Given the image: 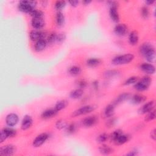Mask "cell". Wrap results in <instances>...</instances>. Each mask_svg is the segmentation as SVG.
<instances>
[{
	"mask_svg": "<svg viewBox=\"0 0 156 156\" xmlns=\"http://www.w3.org/2000/svg\"><path fill=\"white\" fill-rule=\"evenodd\" d=\"M140 53L148 62L152 63L155 61V50L151 43L148 42L143 43L140 47Z\"/></svg>",
	"mask_w": 156,
	"mask_h": 156,
	"instance_id": "obj_1",
	"label": "cell"
},
{
	"mask_svg": "<svg viewBox=\"0 0 156 156\" xmlns=\"http://www.w3.org/2000/svg\"><path fill=\"white\" fill-rule=\"evenodd\" d=\"M37 5V2L36 1H27L23 0L20 2L18 5V9L20 12L30 14V12L36 9Z\"/></svg>",
	"mask_w": 156,
	"mask_h": 156,
	"instance_id": "obj_2",
	"label": "cell"
},
{
	"mask_svg": "<svg viewBox=\"0 0 156 156\" xmlns=\"http://www.w3.org/2000/svg\"><path fill=\"white\" fill-rule=\"evenodd\" d=\"M134 59V56L133 54H126L115 57L112 59V63L115 65H126L131 63Z\"/></svg>",
	"mask_w": 156,
	"mask_h": 156,
	"instance_id": "obj_3",
	"label": "cell"
},
{
	"mask_svg": "<svg viewBox=\"0 0 156 156\" xmlns=\"http://www.w3.org/2000/svg\"><path fill=\"white\" fill-rule=\"evenodd\" d=\"M151 82V77L148 76H145L142 78L140 81H137L135 84L134 89L139 92L145 91L149 87Z\"/></svg>",
	"mask_w": 156,
	"mask_h": 156,
	"instance_id": "obj_4",
	"label": "cell"
},
{
	"mask_svg": "<svg viewBox=\"0 0 156 156\" xmlns=\"http://www.w3.org/2000/svg\"><path fill=\"white\" fill-rule=\"evenodd\" d=\"M109 15L111 20L115 23H118L120 21V15L118 12V3L117 2H109Z\"/></svg>",
	"mask_w": 156,
	"mask_h": 156,
	"instance_id": "obj_5",
	"label": "cell"
},
{
	"mask_svg": "<svg viewBox=\"0 0 156 156\" xmlns=\"http://www.w3.org/2000/svg\"><path fill=\"white\" fill-rule=\"evenodd\" d=\"M95 109V108L93 106H91V105L84 106L83 107L80 108V109L76 110L75 111H74L73 112L72 116L73 117H79L81 115H86V114H90L92 112L94 111Z\"/></svg>",
	"mask_w": 156,
	"mask_h": 156,
	"instance_id": "obj_6",
	"label": "cell"
},
{
	"mask_svg": "<svg viewBox=\"0 0 156 156\" xmlns=\"http://www.w3.org/2000/svg\"><path fill=\"white\" fill-rule=\"evenodd\" d=\"M16 149L15 146L12 145H7L0 148V155L9 156L13 155L15 152Z\"/></svg>",
	"mask_w": 156,
	"mask_h": 156,
	"instance_id": "obj_7",
	"label": "cell"
},
{
	"mask_svg": "<svg viewBox=\"0 0 156 156\" xmlns=\"http://www.w3.org/2000/svg\"><path fill=\"white\" fill-rule=\"evenodd\" d=\"M46 36V33L41 30H34L31 31L30 37L32 41H38L39 40L45 39Z\"/></svg>",
	"mask_w": 156,
	"mask_h": 156,
	"instance_id": "obj_8",
	"label": "cell"
},
{
	"mask_svg": "<svg viewBox=\"0 0 156 156\" xmlns=\"http://www.w3.org/2000/svg\"><path fill=\"white\" fill-rule=\"evenodd\" d=\"M49 136L46 133H42L38 136L36 137V138L34 140L33 145V146L35 148H39L43 145L46 141L48 139Z\"/></svg>",
	"mask_w": 156,
	"mask_h": 156,
	"instance_id": "obj_9",
	"label": "cell"
},
{
	"mask_svg": "<svg viewBox=\"0 0 156 156\" xmlns=\"http://www.w3.org/2000/svg\"><path fill=\"white\" fill-rule=\"evenodd\" d=\"M19 121L18 116L14 113L8 114L6 117V123L9 127H14L16 126Z\"/></svg>",
	"mask_w": 156,
	"mask_h": 156,
	"instance_id": "obj_10",
	"label": "cell"
},
{
	"mask_svg": "<svg viewBox=\"0 0 156 156\" xmlns=\"http://www.w3.org/2000/svg\"><path fill=\"white\" fill-rule=\"evenodd\" d=\"M154 108H155V101H150L147 103L145 104L142 108H140V109L139 110V113L142 115L146 114L148 112L152 111L153 109H154Z\"/></svg>",
	"mask_w": 156,
	"mask_h": 156,
	"instance_id": "obj_11",
	"label": "cell"
},
{
	"mask_svg": "<svg viewBox=\"0 0 156 156\" xmlns=\"http://www.w3.org/2000/svg\"><path fill=\"white\" fill-rule=\"evenodd\" d=\"M45 25V22L43 18H33L31 20V26L34 30H40Z\"/></svg>",
	"mask_w": 156,
	"mask_h": 156,
	"instance_id": "obj_12",
	"label": "cell"
},
{
	"mask_svg": "<svg viewBox=\"0 0 156 156\" xmlns=\"http://www.w3.org/2000/svg\"><path fill=\"white\" fill-rule=\"evenodd\" d=\"M33 120L32 117L30 115H25L21 121V128L23 131L29 129L33 125Z\"/></svg>",
	"mask_w": 156,
	"mask_h": 156,
	"instance_id": "obj_13",
	"label": "cell"
},
{
	"mask_svg": "<svg viewBox=\"0 0 156 156\" xmlns=\"http://www.w3.org/2000/svg\"><path fill=\"white\" fill-rule=\"evenodd\" d=\"M127 33V27L124 24H118L114 28V33L118 36H123Z\"/></svg>",
	"mask_w": 156,
	"mask_h": 156,
	"instance_id": "obj_14",
	"label": "cell"
},
{
	"mask_svg": "<svg viewBox=\"0 0 156 156\" xmlns=\"http://www.w3.org/2000/svg\"><path fill=\"white\" fill-rule=\"evenodd\" d=\"M98 118L96 116H90L84 118L83 121V124L86 127H90L95 126L98 123Z\"/></svg>",
	"mask_w": 156,
	"mask_h": 156,
	"instance_id": "obj_15",
	"label": "cell"
},
{
	"mask_svg": "<svg viewBox=\"0 0 156 156\" xmlns=\"http://www.w3.org/2000/svg\"><path fill=\"white\" fill-rule=\"evenodd\" d=\"M140 68L142 71L148 74H153L155 72V68L151 64L144 63L140 65Z\"/></svg>",
	"mask_w": 156,
	"mask_h": 156,
	"instance_id": "obj_16",
	"label": "cell"
},
{
	"mask_svg": "<svg viewBox=\"0 0 156 156\" xmlns=\"http://www.w3.org/2000/svg\"><path fill=\"white\" fill-rule=\"evenodd\" d=\"M58 112L54 109H49L42 112L41 117L43 119H49L55 117Z\"/></svg>",
	"mask_w": 156,
	"mask_h": 156,
	"instance_id": "obj_17",
	"label": "cell"
},
{
	"mask_svg": "<svg viewBox=\"0 0 156 156\" xmlns=\"http://www.w3.org/2000/svg\"><path fill=\"white\" fill-rule=\"evenodd\" d=\"M130 99H131V102L132 104L137 105L145 102V101L146 100V97L143 95L137 94V95H134V96L130 98Z\"/></svg>",
	"mask_w": 156,
	"mask_h": 156,
	"instance_id": "obj_18",
	"label": "cell"
},
{
	"mask_svg": "<svg viewBox=\"0 0 156 156\" xmlns=\"http://www.w3.org/2000/svg\"><path fill=\"white\" fill-rule=\"evenodd\" d=\"M47 44H48V43L46 40H45V39L39 40L36 42L35 46H34V49L37 52L42 51L46 48Z\"/></svg>",
	"mask_w": 156,
	"mask_h": 156,
	"instance_id": "obj_19",
	"label": "cell"
},
{
	"mask_svg": "<svg viewBox=\"0 0 156 156\" xmlns=\"http://www.w3.org/2000/svg\"><path fill=\"white\" fill-rule=\"evenodd\" d=\"M131 98V95H130L129 93H123L121 95H120L115 100L114 105H120V104L123 102L124 101L130 99Z\"/></svg>",
	"mask_w": 156,
	"mask_h": 156,
	"instance_id": "obj_20",
	"label": "cell"
},
{
	"mask_svg": "<svg viewBox=\"0 0 156 156\" xmlns=\"http://www.w3.org/2000/svg\"><path fill=\"white\" fill-rule=\"evenodd\" d=\"M139 40V34L137 31H133L129 36V42L130 45H136L138 43Z\"/></svg>",
	"mask_w": 156,
	"mask_h": 156,
	"instance_id": "obj_21",
	"label": "cell"
},
{
	"mask_svg": "<svg viewBox=\"0 0 156 156\" xmlns=\"http://www.w3.org/2000/svg\"><path fill=\"white\" fill-rule=\"evenodd\" d=\"M84 94V92L81 89H77L71 91L70 93V97L71 99H77L81 98Z\"/></svg>",
	"mask_w": 156,
	"mask_h": 156,
	"instance_id": "obj_22",
	"label": "cell"
},
{
	"mask_svg": "<svg viewBox=\"0 0 156 156\" xmlns=\"http://www.w3.org/2000/svg\"><path fill=\"white\" fill-rule=\"evenodd\" d=\"M115 113V106L114 105H109L106 106L105 110V116L106 118H111L114 116Z\"/></svg>",
	"mask_w": 156,
	"mask_h": 156,
	"instance_id": "obj_23",
	"label": "cell"
},
{
	"mask_svg": "<svg viewBox=\"0 0 156 156\" xmlns=\"http://www.w3.org/2000/svg\"><path fill=\"white\" fill-rule=\"evenodd\" d=\"M99 151L103 155H109L113 152V149L107 145H102L99 148Z\"/></svg>",
	"mask_w": 156,
	"mask_h": 156,
	"instance_id": "obj_24",
	"label": "cell"
},
{
	"mask_svg": "<svg viewBox=\"0 0 156 156\" xmlns=\"http://www.w3.org/2000/svg\"><path fill=\"white\" fill-rule=\"evenodd\" d=\"M129 140V137L127 135L124 134L123 133L114 141V143L118 145H122L126 143V142H127Z\"/></svg>",
	"mask_w": 156,
	"mask_h": 156,
	"instance_id": "obj_25",
	"label": "cell"
},
{
	"mask_svg": "<svg viewBox=\"0 0 156 156\" xmlns=\"http://www.w3.org/2000/svg\"><path fill=\"white\" fill-rule=\"evenodd\" d=\"M82 70L81 67H80L79 66H76V65H74V66H71L68 68V73L73 76H76L80 75L81 73Z\"/></svg>",
	"mask_w": 156,
	"mask_h": 156,
	"instance_id": "obj_26",
	"label": "cell"
},
{
	"mask_svg": "<svg viewBox=\"0 0 156 156\" xmlns=\"http://www.w3.org/2000/svg\"><path fill=\"white\" fill-rule=\"evenodd\" d=\"M2 131L4 132V133L6 134L7 136L8 139V138H12L16 136L17 131L15 129L12 128V127H5L2 129Z\"/></svg>",
	"mask_w": 156,
	"mask_h": 156,
	"instance_id": "obj_27",
	"label": "cell"
},
{
	"mask_svg": "<svg viewBox=\"0 0 156 156\" xmlns=\"http://www.w3.org/2000/svg\"><path fill=\"white\" fill-rule=\"evenodd\" d=\"M56 22L58 27H62L65 22V16L61 11L58 12L56 15Z\"/></svg>",
	"mask_w": 156,
	"mask_h": 156,
	"instance_id": "obj_28",
	"label": "cell"
},
{
	"mask_svg": "<svg viewBox=\"0 0 156 156\" xmlns=\"http://www.w3.org/2000/svg\"><path fill=\"white\" fill-rule=\"evenodd\" d=\"M101 64V61L98 58H90L87 60V65L89 67L95 68L99 66Z\"/></svg>",
	"mask_w": 156,
	"mask_h": 156,
	"instance_id": "obj_29",
	"label": "cell"
},
{
	"mask_svg": "<svg viewBox=\"0 0 156 156\" xmlns=\"http://www.w3.org/2000/svg\"><path fill=\"white\" fill-rule=\"evenodd\" d=\"M68 105V102L66 100H61L58 101L56 105H55V109L58 111L59 112L63 109H64Z\"/></svg>",
	"mask_w": 156,
	"mask_h": 156,
	"instance_id": "obj_30",
	"label": "cell"
},
{
	"mask_svg": "<svg viewBox=\"0 0 156 156\" xmlns=\"http://www.w3.org/2000/svg\"><path fill=\"white\" fill-rule=\"evenodd\" d=\"M120 74V72L117 70H108L106 71L104 75H105V77L106 78H112L115 76H118Z\"/></svg>",
	"mask_w": 156,
	"mask_h": 156,
	"instance_id": "obj_31",
	"label": "cell"
},
{
	"mask_svg": "<svg viewBox=\"0 0 156 156\" xmlns=\"http://www.w3.org/2000/svg\"><path fill=\"white\" fill-rule=\"evenodd\" d=\"M30 15L33 17V18H43L44 14L42 11L35 9L30 12Z\"/></svg>",
	"mask_w": 156,
	"mask_h": 156,
	"instance_id": "obj_32",
	"label": "cell"
},
{
	"mask_svg": "<svg viewBox=\"0 0 156 156\" xmlns=\"http://www.w3.org/2000/svg\"><path fill=\"white\" fill-rule=\"evenodd\" d=\"M57 34L55 33H52L49 34L47 37L46 42L49 44H53L56 42L57 40Z\"/></svg>",
	"mask_w": 156,
	"mask_h": 156,
	"instance_id": "obj_33",
	"label": "cell"
},
{
	"mask_svg": "<svg viewBox=\"0 0 156 156\" xmlns=\"http://www.w3.org/2000/svg\"><path fill=\"white\" fill-rule=\"evenodd\" d=\"M66 5L67 3L65 1H58L55 4V8L58 12H59L66 6Z\"/></svg>",
	"mask_w": 156,
	"mask_h": 156,
	"instance_id": "obj_34",
	"label": "cell"
},
{
	"mask_svg": "<svg viewBox=\"0 0 156 156\" xmlns=\"http://www.w3.org/2000/svg\"><path fill=\"white\" fill-rule=\"evenodd\" d=\"M109 138V136H108V134H107L106 133H102L97 137V142L102 144L104 143H105Z\"/></svg>",
	"mask_w": 156,
	"mask_h": 156,
	"instance_id": "obj_35",
	"label": "cell"
},
{
	"mask_svg": "<svg viewBox=\"0 0 156 156\" xmlns=\"http://www.w3.org/2000/svg\"><path fill=\"white\" fill-rule=\"evenodd\" d=\"M138 81V77L136 76H132L129 77L127 80H126V81L124 83V85L125 86H130L134 84H136Z\"/></svg>",
	"mask_w": 156,
	"mask_h": 156,
	"instance_id": "obj_36",
	"label": "cell"
},
{
	"mask_svg": "<svg viewBox=\"0 0 156 156\" xmlns=\"http://www.w3.org/2000/svg\"><path fill=\"white\" fill-rule=\"evenodd\" d=\"M121 134H123V132H122L121 130H120V129H117V130H115V131H114L111 134V135L110 136L109 138L111 139V140L112 141H113V142H114V141H115Z\"/></svg>",
	"mask_w": 156,
	"mask_h": 156,
	"instance_id": "obj_37",
	"label": "cell"
},
{
	"mask_svg": "<svg viewBox=\"0 0 156 156\" xmlns=\"http://www.w3.org/2000/svg\"><path fill=\"white\" fill-rule=\"evenodd\" d=\"M155 118V109H153L151 112L146 114V116L145 120L146 121L149 122L154 120Z\"/></svg>",
	"mask_w": 156,
	"mask_h": 156,
	"instance_id": "obj_38",
	"label": "cell"
},
{
	"mask_svg": "<svg viewBox=\"0 0 156 156\" xmlns=\"http://www.w3.org/2000/svg\"><path fill=\"white\" fill-rule=\"evenodd\" d=\"M67 126H68V124H67V122L63 120H58L56 123V127L58 129H60V130L66 128L67 127Z\"/></svg>",
	"mask_w": 156,
	"mask_h": 156,
	"instance_id": "obj_39",
	"label": "cell"
},
{
	"mask_svg": "<svg viewBox=\"0 0 156 156\" xmlns=\"http://www.w3.org/2000/svg\"><path fill=\"white\" fill-rule=\"evenodd\" d=\"M141 15L145 19H147L149 16V11L146 6H143L141 9Z\"/></svg>",
	"mask_w": 156,
	"mask_h": 156,
	"instance_id": "obj_40",
	"label": "cell"
},
{
	"mask_svg": "<svg viewBox=\"0 0 156 156\" xmlns=\"http://www.w3.org/2000/svg\"><path fill=\"white\" fill-rule=\"evenodd\" d=\"M66 129L68 134H73L76 130V125L74 123H71L67 126Z\"/></svg>",
	"mask_w": 156,
	"mask_h": 156,
	"instance_id": "obj_41",
	"label": "cell"
},
{
	"mask_svg": "<svg viewBox=\"0 0 156 156\" xmlns=\"http://www.w3.org/2000/svg\"><path fill=\"white\" fill-rule=\"evenodd\" d=\"M66 39V35L65 33H59L57 35V40L56 42L58 43H62L65 41V40Z\"/></svg>",
	"mask_w": 156,
	"mask_h": 156,
	"instance_id": "obj_42",
	"label": "cell"
},
{
	"mask_svg": "<svg viewBox=\"0 0 156 156\" xmlns=\"http://www.w3.org/2000/svg\"><path fill=\"white\" fill-rule=\"evenodd\" d=\"M77 86H78V87H79L80 89H84L87 87V83L85 80H81L78 81Z\"/></svg>",
	"mask_w": 156,
	"mask_h": 156,
	"instance_id": "obj_43",
	"label": "cell"
},
{
	"mask_svg": "<svg viewBox=\"0 0 156 156\" xmlns=\"http://www.w3.org/2000/svg\"><path fill=\"white\" fill-rule=\"evenodd\" d=\"M116 123V120L115 118H111L109 119L108 121H107V126L111 127L112 126H113Z\"/></svg>",
	"mask_w": 156,
	"mask_h": 156,
	"instance_id": "obj_44",
	"label": "cell"
},
{
	"mask_svg": "<svg viewBox=\"0 0 156 156\" xmlns=\"http://www.w3.org/2000/svg\"><path fill=\"white\" fill-rule=\"evenodd\" d=\"M155 129H153L152 131H151V133H150V137L151 138V139H152L154 141H155V139H156V134H155Z\"/></svg>",
	"mask_w": 156,
	"mask_h": 156,
	"instance_id": "obj_45",
	"label": "cell"
},
{
	"mask_svg": "<svg viewBox=\"0 0 156 156\" xmlns=\"http://www.w3.org/2000/svg\"><path fill=\"white\" fill-rule=\"evenodd\" d=\"M68 3L72 7H76V6H77L78 5H79L80 2L79 1H74V0H73V1H70Z\"/></svg>",
	"mask_w": 156,
	"mask_h": 156,
	"instance_id": "obj_46",
	"label": "cell"
},
{
	"mask_svg": "<svg viewBox=\"0 0 156 156\" xmlns=\"http://www.w3.org/2000/svg\"><path fill=\"white\" fill-rule=\"evenodd\" d=\"M138 154V152L137 150H133V151H131L130 152H129L127 155H129V156H134V155H136Z\"/></svg>",
	"mask_w": 156,
	"mask_h": 156,
	"instance_id": "obj_47",
	"label": "cell"
},
{
	"mask_svg": "<svg viewBox=\"0 0 156 156\" xmlns=\"http://www.w3.org/2000/svg\"><path fill=\"white\" fill-rule=\"evenodd\" d=\"M95 89H98L99 87V83L98 81H94L92 84Z\"/></svg>",
	"mask_w": 156,
	"mask_h": 156,
	"instance_id": "obj_48",
	"label": "cell"
},
{
	"mask_svg": "<svg viewBox=\"0 0 156 156\" xmlns=\"http://www.w3.org/2000/svg\"><path fill=\"white\" fill-rule=\"evenodd\" d=\"M154 3H155V1H153V0H149V1H146L145 2L146 5H147L148 6L152 5Z\"/></svg>",
	"mask_w": 156,
	"mask_h": 156,
	"instance_id": "obj_49",
	"label": "cell"
},
{
	"mask_svg": "<svg viewBox=\"0 0 156 156\" xmlns=\"http://www.w3.org/2000/svg\"><path fill=\"white\" fill-rule=\"evenodd\" d=\"M92 3V1H88V0H85V1L83 2V3L84 5H89V4H90Z\"/></svg>",
	"mask_w": 156,
	"mask_h": 156,
	"instance_id": "obj_50",
	"label": "cell"
}]
</instances>
